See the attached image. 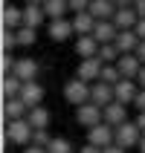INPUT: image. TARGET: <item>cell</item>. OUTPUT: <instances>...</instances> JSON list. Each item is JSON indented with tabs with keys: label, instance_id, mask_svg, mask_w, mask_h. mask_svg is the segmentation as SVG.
<instances>
[{
	"label": "cell",
	"instance_id": "cell-31",
	"mask_svg": "<svg viewBox=\"0 0 145 153\" xmlns=\"http://www.w3.org/2000/svg\"><path fill=\"white\" fill-rule=\"evenodd\" d=\"M52 139H55V136H50V130H47V127H41V130H35V133H32V145L47 147V145L52 142Z\"/></svg>",
	"mask_w": 145,
	"mask_h": 153
},
{
	"label": "cell",
	"instance_id": "cell-15",
	"mask_svg": "<svg viewBox=\"0 0 145 153\" xmlns=\"http://www.w3.org/2000/svg\"><path fill=\"white\" fill-rule=\"evenodd\" d=\"M116 9H119V6H116L113 0H93L87 12H90V15H93L96 20H113V15H116Z\"/></svg>",
	"mask_w": 145,
	"mask_h": 153
},
{
	"label": "cell",
	"instance_id": "cell-3",
	"mask_svg": "<svg viewBox=\"0 0 145 153\" xmlns=\"http://www.w3.org/2000/svg\"><path fill=\"white\" fill-rule=\"evenodd\" d=\"M76 121L81 124V127H96V124H102L104 121V110L99 107V104H93V101H87V104H81V107H76Z\"/></svg>",
	"mask_w": 145,
	"mask_h": 153
},
{
	"label": "cell",
	"instance_id": "cell-45",
	"mask_svg": "<svg viewBox=\"0 0 145 153\" xmlns=\"http://www.w3.org/2000/svg\"><path fill=\"white\" fill-rule=\"evenodd\" d=\"M26 3H44V0H26Z\"/></svg>",
	"mask_w": 145,
	"mask_h": 153
},
{
	"label": "cell",
	"instance_id": "cell-22",
	"mask_svg": "<svg viewBox=\"0 0 145 153\" xmlns=\"http://www.w3.org/2000/svg\"><path fill=\"white\" fill-rule=\"evenodd\" d=\"M41 6H44V12H47L50 20H61L70 12V0H44Z\"/></svg>",
	"mask_w": 145,
	"mask_h": 153
},
{
	"label": "cell",
	"instance_id": "cell-39",
	"mask_svg": "<svg viewBox=\"0 0 145 153\" xmlns=\"http://www.w3.org/2000/svg\"><path fill=\"white\" fill-rule=\"evenodd\" d=\"M23 153H47V147H38V145H26Z\"/></svg>",
	"mask_w": 145,
	"mask_h": 153
},
{
	"label": "cell",
	"instance_id": "cell-38",
	"mask_svg": "<svg viewBox=\"0 0 145 153\" xmlns=\"http://www.w3.org/2000/svg\"><path fill=\"white\" fill-rule=\"evenodd\" d=\"M102 153H125V147H119V145H107V147H102Z\"/></svg>",
	"mask_w": 145,
	"mask_h": 153
},
{
	"label": "cell",
	"instance_id": "cell-7",
	"mask_svg": "<svg viewBox=\"0 0 145 153\" xmlns=\"http://www.w3.org/2000/svg\"><path fill=\"white\" fill-rule=\"evenodd\" d=\"M90 101L99 104V107H107V104L116 101V93H113V84H104V81H96L93 87H90Z\"/></svg>",
	"mask_w": 145,
	"mask_h": 153
},
{
	"label": "cell",
	"instance_id": "cell-28",
	"mask_svg": "<svg viewBox=\"0 0 145 153\" xmlns=\"http://www.w3.org/2000/svg\"><path fill=\"white\" fill-rule=\"evenodd\" d=\"M15 32H17V46H32L38 41V29H32V26H20Z\"/></svg>",
	"mask_w": 145,
	"mask_h": 153
},
{
	"label": "cell",
	"instance_id": "cell-13",
	"mask_svg": "<svg viewBox=\"0 0 145 153\" xmlns=\"http://www.w3.org/2000/svg\"><path fill=\"white\" fill-rule=\"evenodd\" d=\"M128 121V107L119 101H113L104 107V124H110V127H119V124H125Z\"/></svg>",
	"mask_w": 145,
	"mask_h": 153
},
{
	"label": "cell",
	"instance_id": "cell-12",
	"mask_svg": "<svg viewBox=\"0 0 145 153\" xmlns=\"http://www.w3.org/2000/svg\"><path fill=\"white\" fill-rule=\"evenodd\" d=\"M116 35H119V26L113 23V20H96L93 38L99 43H113V41H116Z\"/></svg>",
	"mask_w": 145,
	"mask_h": 153
},
{
	"label": "cell",
	"instance_id": "cell-16",
	"mask_svg": "<svg viewBox=\"0 0 145 153\" xmlns=\"http://www.w3.org/2000/svg\"><path fill=\"white\" fill-rule=\"evenodd\" d=\"M47 32H50V38H52L55 43L67 41L70 35H76V32H73V20H64V17H61V20H50Z\"/></svg>",
	"mask_w": 145,
	"mask_h": 153
},
{
	"label": "cell",
	"instance_id": "cell-10",
	"mask_svg": "<svg viewBox=\"0 0 145 153\" xmlns=\"http://www.w3.org/2000/svg\"><path fill=\"white\" fill-rule=\"evenodd\" d=\"M116 46H119V52L122 55H128V52H137V46L142 43V38H139L134 29H119V35H116Z\"/></svg>",
	"mask_w": 145,
	"mask_h": 153
},
{
	"label": "cell",
	"instance_id": "cell-11",
	"mask_svg": "<svg viewBox=\"0 0 145 153\" xmlns=\"http://www.w3.org/2000/svg\"><path fill=\"white\" fill-rule=\"evenodd\" d=\"M17 98H23V101H26V107L32 110V107H38V104L44 101V87L38 84V81H26Z\"/></svg>",
	"mask_w": 145,
	"mask_h": 153
},
{
	"label": "cell",
	"instance_id": "cell-44",
	"mask_svg": "<svg viewBox=\"0 0 145 153\" xmlns=\"http://www.w3.org/2000/svg\"><path fill=\"white\" fill-rule=\"evenodd\" d=\"M139 153H145V133H142V142H139Z\"/></svg>",
	"mask_w": 145,
	"mask_h": 153
},
{
	"label": "cell",
	"instance_id": "cell-25",
	"mask_svg": "<svg viewBox=\"0 0 145 153\" xmlns=\"http://www.w3.org/2000/svg\"><path fill=\"white\" fill-rule=\"evenodd\" d=\"M96 58L102 61V64H116V61L122 58V52H119V46H116V43H102Z\"/></svg>",
	"mask_w": 145,
	"mask_h": 153
},
{
	"label": "cell",
	"instance_id": "cell-32",
	"mask_svg": "<svg viewBox=\"0 0 145 153\" xmlns=\"http://www.w3.org/2000/svg\"><path fill=\"white\" fill-rule=\"evenodd\" d=\"M15 64H17V61H12V55L3 52V58H0V69H3V75H12V72H15Z\"/></svg>",
	"mask_w": 145,
	"mask_h": 153
},
{
	"label": "cell",
	"instance_id": "cell-20",
	"mask_svg": "<svg viewBox=\"0 0 145 153\" xmlns=\"http://www.w3.org/2000/svg\"><path fill=\"white\" fill-rule=\"evenodd\" d=\"M3 113H6V119H9V121H15V119H26V116H29V107H26L23 98H6V104H3Z\"/></svg>",
	"mask_w": 145,
	"mask_h": 153
},
{
	"label": "cell",
	"instance_id": "cell-14",
	"mask_svg": "<svg viewBox=\"0 0 145 153\" xmlns=\"http://www.w3.org/2000/svg\"><path fill=\"white\" fill-rule=\"evenodd\" d=\"M99 46H102V43L96 41L93 35H78L76 55H78V58H96V55H99Z\"/></svg>",
	"mask_w": 145,
	"mask_h": 153
},
{
	"label": "cell",
	"instance_id": "cell-35",
	"mask_svg": "<svg viewBox=\"0 0 145 153\" xmlns=\"http://www.w3.org/2000/svg\"><path fill=\"white\" fill-rule=\"evenodd\" d=\"M134 32H137L139 38H142V41H145V17H139V23L134 26Z\"/></svg>",
	"mask_w": 145,
	"mask_h": 153
},
{
	"label": "cell",
	"instance_id": "cell-41",
	"mask_svg": "<svg viewBox=\"0 0 145 153\" xmlns=\"http://www.w3.org/2000/svg\"><path fill=\"white\" fill-rule=\"evenodd\" d=\"M137 84H139V90H145V67L139 69V75H137Z\"/></svg>",
	"mask_w": 145,
	"mask_h": 153
},
{
	"label": "cell",
	"instance_id": "cell-33",
	"mask_svg": "<svg viewBox=\"0 0 145 153\" xmlns=\"http://www.w3.org/2000/svg\"><path fill=\"white\" fill-rule=\"evenodd\" d=\"M90 3H93V0H70V9H73V12H87Z\"/></svg>",
	"mask_w": 145,
	"mask_h": 153
},
{
	"label": "cell",
	"instance_id": "cell-29",
	"mask_svg": "<svg viewBox=\"0 0 145 153\" xmlns=\"http://www.w3.org/2000/svg\"><path fill=\"white\" fill-rule=\"evenodd\" d=\"M47 153H73V145H70L67 139H52L50 145H47Z\"/></svg>",
	"mask_w": 145,
	"mask_h": 153
},
{
	"label": "cell",
	"instance_id": "cell-8",
	"mask_svg": "<svg viewBox=\"0 0 145 153\" xmlns=\"http://www.w3.org/2000/svg\"><path fill=\"white\" fill-rule=\"evenodd\" d=\"M113 93H116V101H119V104H125V107H128V104H134V101H137L139 84H137V81H134V78H122L119 84L113 87Z\"/></svg>",
	"mask_w": 145,
	"mask_h": 153
},
{
	"label": "cell",
	"instance_id": "cell-42",
	"mask_svg": "<svg viewBox=\"0 0 145 153\" xmlns=\"http://www.w3.org/2000/svg\"><path fill=\"white\" fill-rule=\"evenodd\" d=\"M137 127L145 133V113H139V116H137Z\"/></svg>",
	"mask_w": 145,
	"mask_h": 153
},
{
	"label": "cell",
	"instance_id": "cell-6",
	"mask_svg": "<svg viewBox=\"0 0 145 153\" xmlns=\"http://www.w3.org/2000/svg\"><path fill=\"white\" fill-rule=\"evenodd\" d=\"M102 61L99 58H81L78 61V69H76V78H81V81H87V84H96L99 81V75H102Z\"/></svg>",
	"mask_w": 145,
	"mask_h": 153
},
{
	"label": "cell",
	"instance_id": "cell-26",
	"mask_svg": "<svg viewBox=\"0 0 145 153\" xmlns=\"http://www.w3.org/2000/svg\"><path fill=\"white\" fill-rule=\"evenodd\" d=\"M23 90V81L15 75H3V98H17Z\"/></svg>",
	"mask_w": 145,
	"mask_h": 153
},
{
	"label": "cell",
	"instance_id": "cell-19",
	"mask_svg": "<svg viewBox=\"0 0 145 153\" xmlns=\"http://www.w3.org/2000/svg\"><path fill=\"white\" fill-rule=\"evenodd\" d=\"M12 75L15 78H20V81H35V78H38V64H35L32 58H20L15 64V72H12Z\"/></svg>",
	"mask_w": 145,
	"mask_h": 153
},
{
	"label": "cell",
	"instance_id": "cell-30",
	"mask_svg": "<svg viewBox=\"0 0 145 153\" xmlns=\"http://www.w3.org/2000/svg\"><path fill=\"white\" fill-rule=\"evenodd\" d=\"M0 46H3V52H9L12 46H17V32H15V29H3V35H0Z\"/></svg>",
	"mask_w": 145,
	"mask_h": 153
},
{
	"label": "cell",
	"instance_id": "cell-40",
	"mask_svg": "<svg viewBox=\"0 0 145 153\" xmlns=\"http://www.w3.org/2000/svg\"><path fill=\"white\" fill-rule=\"evenodd\" d=\"M134 55H137V58H139V61H142V64H145V41H142V43H139V46H137V52H134Z\"/></svg>",
	"mask_w": 145,
	"mask_h": 153
},
{
	"label": "cell",
	"instance_id": "cell-36",
	"mask_svg": "<svg viewBox=\"0 0 145 153\" xmlns=\"http://www.w3.org/2000/svg\"><path fill=\"white\" fill-rule=\"evenodd\" d=\"M134 9H137L139 17H145V0H134Z\"/></svg>",
	"mask_w": 145,
	"mask_h": 153
},
{
	"label": "cell",
	"instance_id": "cell-5",
	"mask_svg": "<svg viewBox=\"0 0 145 153\" xmlns=\"http://www.w3.org/2000/svg\"><path fill=\"white\" fill-rule=\"evenodd\" d=\"M87 142L96 147H107V145H116V127H110V124H96V127L87 130Z\"/></svg>",
	"mask_w": 145,
	"mask_h": 153
},
{
	"label": "cell",
	"instance_id": "cell-9",
	"mask_svg": "<svg viewBox=\"0 0 145 153\" xmlns=\"http://www.w3.org/2000/svg\"><path fill=\"white\" fill-rule=\"evenodd\" d=\"M116 67H119V72H122V78H134L137 81V75H139V69L145 67L142 61L134 55V52H128V55H122L119 61H116Z\"/></svg>",
	"mask_w": 145,
	"mask_h": 153
},
{
	"label": "cell",
	"instance_id": "cell-24",
	"mask_svg": "<svg viewBox=\"0 0 145 153\" xmlns=\"http://www.w3.org/2000/svg\"><path fill=\"white\" fill-rule=\"evenodd\" d=\"M26 119H29V124H32L35 130H41V127H50V110H47L44 104H38V107H32Z\"/></svg>",
	"mask_w": 145,
	"mask_h": 153
},
{
	"label": "cell",
	"instance_id": "cell-17",
	"mask_svg": "<svg viewBox=\"0 0 145 153\" xmlns=\"http://www.w3.org/2000/svg\"><path fill=\"white\" fill-rule=\"evenodd\" d=\"M113 23L119 26V29H134L139 23V15L134 6H119L116 9V15H113Z\"/></svg>",
	"mask_w": 145,
	"mask_h": 153
},
{
	"label": "cell",
	"instance_id": "cell-23",
	"mask_svg": "<svg viewBox=\"0 0 145 153\" xmlns=\"http://www.w3.org/2000/svg\"><path fill=\"white\" fill-rule=\"evenodd\" d=\"M23 26V9L3 6V29H20Z\"/></svg>",
	"mask_w": 145,
	"mask_h": 153
},
{
	"label": "cell",
	"instance_id": "cell-18",
	"mask_svg": "<svg viewBox=\"0 0 145 153\" xmlns=\"http://www.w3.org/2000/svg\"><path fill=\"white\" fill-rule=\"evenodd\" d=\"M44 20H47V12H44L41 3H26V6H23V26H32V29H38Z\"/></svg>",
	"mask_w": 145,
	"mask_h": 153
},
{
	"label": "cell",
	"instance_id": "cell-21",
	"mask_svg": "<svg viewBox=\"0 0 145 153\" xmlns=\"http://www.w3.org/2000/svg\"><path fill=\"white\" fill-rule=\"evenodd\" d=\"M93 29H96V17L90 12H76V17H73V32L76 35H93Z\"/></svg>",
	"mask_w": 145,
	"mask_h": 153
},
{
	"label": "cell",
	"instance_id": "cell-2",
	"mask_svg": "<svg viewBox=\"0 0 145 153\" xmlns=\"http://www.w3.org/2000/svg\"><path fill=\"white\" fill-rule=\"evenodd\" d=\"M90 87L87 81H81V78H70L67 84H64V98H67L73 107H81V104L90 101Z\"/></svg>",
	"mask_w": 145,
	"mask_h": 153
},
{
	"label": "cell",
	"instance_id": "cell-37",
	"mask_svg": "<svg viewBox=\"0 0 145 153\" xmlns=\"http://www.w3.org/2000/svg\"><path fill=\"white\" fill-rule=\"evenodd\" d=\"M78 153H102V147H96V145H90V142H87V145L81 147Z\"/></svg>",
	"mask_w": 145,
	"mask_h": 153
},
{
	"label": "cell",
	"instance_id": "cell-34",
	"mask_svg": "<svg viewBox=\"0 0 145 153\" xmlns=\"http://www.w3.org/2000/svg\"><path fill=\"white\" fill-rule=\"evenodd\" d=\"M134 104H137L139 113H145V90H139V93H137V101H134Z\"/></svg>",
	"mask_w": 145,
	"mask_h": 153
},
{
	"label": "cell",
	"instance_id": "cell-1",
	"mask_svg": "<svg viewBox=\"0 0 145 153\" xmlns=\"http://www.w3.org/2000/svg\"><path fill=\"white\" fill-rule=\"evenodd\" d=\"M32 133H35V127L29 124V119H15L6 124V139L12 145H20V147L32 145Z\"/></svg>",
	"mask_w": 145,
	"mask_h": 153
},
{
	"label": "cell",
	"instance_id": "cell-43",
	"mask_svg": "<svg viewBox=\"0 0 145 153\" xmlns=\"http://www.w3.org/2000/svg\"><path fill=\"white\" fill-rule=\"evenodd\" d=\"M116 6H134V0H113Z\"/></svg>",
	"mask_w": 145,
	"mask_h": 153
},
{
	"label": "cell",
	"instance_id": "cell-4",
	"mask_svg": "<svg viewBox=\"0 0 145 153\" xmlns=\"http://www.w3.org/2000/svg\"><path fill=\"white\" fill-rule=\"evenodd\" d=\"M139 142H142V130L137 127V121H125V124H119L116 127V145L119 147H139Z\"/></svg>",
	"mask_w": 145,
	"mask_h": 153
},
{
	"label": "cell",
	"instance_id": "cell-27",
	"mask_svg": "<svg viewBox=\"0 0 145 153\" xmlns=\"http://www.w3.org/2000/svg\"><path fill=\"white\" fill-rule=\"evenodd\" d=\"M99 81H104V84H119L122 81V72H119V67H116V64H104L102 67V75H99Z\"/></svg>",
	"mask_w": 145,
	"mask_h": 153
}]
</instances>
